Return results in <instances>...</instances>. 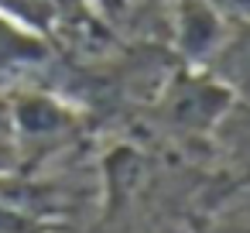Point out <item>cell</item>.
I'll return each instance as SVG.
<instances>
[{"label":"cell","mask_w":250,"mask_h":233,"mask_svg":"<svg viewBox=\"0 0 250 233\" xmlns=\"http://www.w3.org/2000/svg\"><path fill=\"white\" fill-rule=\"evenodd\" d=\"M0 14L48 38L55 52L62 48L86 52L89 35L103 28V21L93 18L89 0H0Z\"/></svg>","instance_id":"cell-1"},{"label":"cell","mask_w":250,"mask_h":233,"mask_svg":"<svg viewBox=\"0 0 250 233\" xmlns=\"http://www.w3.org/2000/svg\"><path fill=\"white\" fill-rule=\"evenodd\" d=\"M52 59H55V45L48 38L0 14V76H24L52 65Z\"/></svg>","instance_id":"cell-2"},{"label":"cell","mask_w":250,"mask_h":233,"mask_svg":"<svg viewBox=\"0 0 250 233\" xmlns=\"http://www.w3.org/2000/svg\"><path fill=\"white\" fill-rule=\"evenodd\" d=\"M0 175H21V144L14 124V103L0 93Z\"/></svg>","instance_id":"cell-3"},{"label":"cell","mask_w":250,"mask_h":233,"mask_svg":"<svg viewBox=\"0 0 250 233\" xmlns=\"http://www.w3.org/2000/svg\"><path fill=\"white\" fill-rule=\"evenodd\" d=\"M188 233H250L247 219H219V216H192Z\"/></svg>","instance_id":"cell-4"}]
</instances>
